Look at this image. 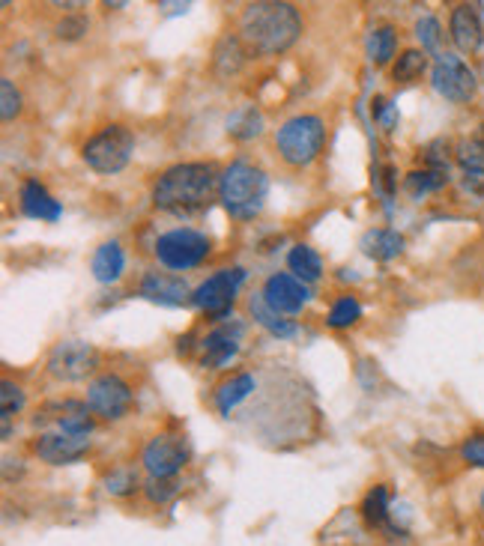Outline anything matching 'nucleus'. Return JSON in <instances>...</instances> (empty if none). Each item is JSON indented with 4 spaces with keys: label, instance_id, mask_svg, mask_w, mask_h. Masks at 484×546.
I'll return each mask as SVG.
<instances>
[{
    "label": "nucleus",
    "instance_id": "obj_1",
    "mask_svg": "<svg viewBox=\"0 0 484 546\" xmlns=\"http://www.w3.org/2000/svg\"><path fill=\"white\" fill-rule=\"evenodd\" d=\"M219 171L210 162H183L168 168L153 185V206L177 218L207 212L219 194Z\"/></svg>",
    "mask_w": 484,
    "mask_h": 546
},
{
    "label": "nucleus",
    "instance_id": "obj_2",
    "mask_svg": "<svg viewBox=\"0 0 484 546\" xmlns=\"http://www.w3.org/2000/svg\"><path fill=\"white\" fill-rule=\"evenodd\" d=\"M302 36V15L284 0L248 3L240 15V39L254 54H284Z\"/></svg>",
    "mask_w": 484,
    "mask_h": 546
},
{
    "label": "nucleus",
    "instance_id": "obj_3",
    "mask_svg": "<svg viewBox=\"0 0 484 546\" xmlns=\"http://www.w3.org/2000/svg\"><path fill=\"white\" fill-rule=\"evenodd\" d=\"M266 194H269V180L251 162L242 159L231 162L219 177V200L237 221H251L254 215H260Z\"/></svg>",
    "mask_w": 484,
    "mask_h": 546
},
{
    "label": "nucleus",
    "instance_id": "obj_4",
    "mask_svg": "<svg viewBox=\"0 0 484 546\" xmlns=\"http://www.w3.org/2000/svg\"><path fill=\"white\" fill-rule=\"evenodd\" d=\"M326 141V123L317 114H296L275 132V150L290 168H308Z\"/></svg>",
    "mask_w": 484,
    "mask_h": 546
},
{
    "label": "nucleus",
    "instance_id": "obj_5",
    "mask_svg": "<svg viewBox=\"0 0 484 546\" xmlns=\"http://www.w3.org/2000/svg\"><path fill=\"white\" fill-rule=\"evenodd\" d=\"M132 153H135V135H132V129H126L123 123H111V126L99 129L84 144L81 159H84V165L90 171L111 177V174H120L129 165Z\"/></svg>",
    "mask_w": 484,
    "mask_h": 546
},
{
    "label": "nucleus",
    "instance_id": "obj_6",
    "mask_svg": "<svg viewBox=\"0 0 484 546\" xmlns=\"http://www.w3.org/2000/svg\"><path fill=\"white\" fill-rule=\"evenodd\" d=\"M153 254L156 260L171 269V272H186V269H195L207 260L210 254V239L201 233V230H192V227H174L168 233H162L153 245Z\"/></svg>",
    "mask_w": 484,
    "mask_h": 546
},
{
    "label": "nucleus",
    "instance_id": "obj_7",
    "mask_svg": "<svg viewBox=\"0 0 484 546\" xmlns=\"http://www.w3.org/2000/svg\"><path fill=\"white\" fill-rule=\"evenodd\" d=\"M431 84L434 90L455 105H464L476 96V72L458 57V54H437L434 69H431Z\"/></svg>",
    "mask_w": 484,
    "mask_h": 546
},
{
    "label": "nucleus",
    "instance_id": "obj_8",
    "mask_svg": "<svg viewBox=\"0 0 484 546\" xmlns=\"http://www.w3.org/2000/svg\"><path fill=\"white\" fill-rule=\"evenodd\" d=\"M245 281V272L240 266L237 269H222L216 275H210L192 296V305L201 308L207 317L213 320H225L231 311H234V302H237V290Z\"/></svg>",
    "mask_w": 484,
    "mask_h": 546
},
{
    "label": "nucleus",
    "instance_id": "obj_9",
    "mask_svg": "<svg viewBox=\"0 0 484 546\" xmlns=\"http://www.w3.org/2000/svg\"><path fill=\"white\" fill-rule=\"evenodd\" d=\"M99 367V350L87 341H60L48 356V373L60 382H81Z\"/></svg>",
    "mask_w": 484,
    "mask_h": 546
},
{
    "label": "nucleus",
    "instance_id": "obj_10",
    "mask_svg": "<svg viewBox=\"0 0 484 546\" xmlns=\"http://www.w3.org/2000/svg\"><path fill=\"white\" fill-rule=\"evenodd\" d=\"M33 424L36 427H51L45 433L90 436L93 427H96V418H93L90 403H81V400H54V403L42 406V412H36Z\"/></svg>",
    "mask_w": 484,
    "mask_h": 546
},
{
    "label": "nucleus",
    "instance_id": "obj_11",
    "mask_svg": "<svg viewBox=\"0 0 484 546\" xmlns=\"http://www.w3.org/2000/svg\"><path fill=\"white\" fill-rule=\"evenodd\" d=\"M87 403H90L93 415H99L105 421H120L132 409V388L117 373H105L90 382Z\"/></svg>",
    "mask_w": 484,
    "mask_h": 546
},
{
    "label": "nucleus",
    "instance_id": "obj_12",
    "mask_svg": "<svg viewBox=\"0 0 484 546\" xmlns=\"http://www.w3.org/2000/svg\"><path fill=\"white\" fill-rule=\"evenodd\" d=\"M141 460H144V469L150 472V478H174L189 463V445L183 436L159 433L147 442Z\"/></svg>",
    "mask_w": 484,
    "mask_h": 546
},
{
    "label": "nucleus",
    "instance_id": "obj_13",
    "mask_svg": "<svg viewBox=\"0 0 484 546\" xmlns=\"http://www.w3.org/2000/svg\"><path fill=\"white\" fill-rule=\"evenodd\" d=\"M260 296H263V302H266L275 314H281V317H293V314H299V311L308 305V299H311V287H308V284H302L299 278H293L290 272H275V275H269V278H266V284H263Z\"/></svg>",
    "mask_w": 484,
    "mask_h": 546
},
{
    "label": "nucleus",
    "instance_id": "obj_14",
    "mask_svg": "<svg viewBox=\"0 0 484 546\" xmlns=\"http://www.w3.org/2000/svg\"><path fill=\"white\" fill-rule=\"evenodd\" d=\"M138 293L147 302H156V305H165V308H180V305L192 302V296H195V290L186 284V278L171 275V272H147L141 278Z\"/></svg>",
    "mask_w": 484,
    "mask_h": 546
},
{
    "label": "nucleus",
    "instance_id": "obj_15",
    "mask_svg": "<svg viewBox=\"0 0 484 546\" xmlns=\"http://www.w3.org/2000/svg\"><path fill=\"white\" fill-rule=\"evenodd\" d=\"M33 451L42 463L51 466H69L75 460H81L90 451V439L87 436H72V433H42L33 442Z\"/></svg>",
    "mask_w": 484,
    "mask_h": 546
},
{
    "label": "nucleus",
    "instance_id": "obj_16",
    "mask_svg": "<svg viewBox=\"0 0 484 546\" xmlns=\"http://www.w3.org/2000/svg\"><path fill=\"white\" fill-rule=\"evenodd\" d=\"M449 30H452V42H455L464 54L479 51L484 36L482 6H476V3H458V6L452 9Z\"/></svg>",
    "mask_w": 484,
    "mask_h": 546
},
{
    "label": "nucleus",
    "instance_id": "obj_17",
    "mask_svg": "<svg viewBox=\"0 0 484 546\" xmlns=\"http://www.w3.org/2000/svg\"><path fill=\"white\" fill-rule=\"evenodd\" d=\"M240 338H242V326H219V329H213L207 338H204V344H201V350H204V356H201V364L204 367H225V364L231 362L237 353H240Z\"/></svg>",
    "mask_w": 484,
    "mask_h": 546
},
{
    "label": "nucleus",
    "instance_id": "obj_18",
    "mask_svg": "<svg viewBox=\"0 0 484 546\" xmlns=\"http://www.w3.org/2000/svg\"><path fill=\"white\" fill-rule=\"evenodd\" d=\"M18 206L33 221H57L63 215V206L48 194V188L39 180H27L18 191Z\"/></svg>",
    "mask_w": 484,
    "mask_h": 546
},
{
    "label": "nucleus",
    "instance_id": "obj_19",
    "mask_svg": "<svg viewBox=\"0 0 484 546\" xmlns=\"http://www.w3.org/2000/svg\"><path fill=\"white\" fill-rule=\"evenodd\" d=\"M123 269H126V254H123L120 242H114V239H111V242H102V245L96 248L93 260H90L93 278H96L99 284H114V281H120Z\"/></svg>",
    "mask_w": 484,
    "mask_h": 546
},
{
    "label": "nucleus",
    "instance_id": "obj_20",
    "mask_svg": "<svg viewBox=\"0 0 484 546\" xmlns=\"http://www.w3.org/2000/svg\"><path fill=\"white\" fill-rule=\"evenodd\" d=\"M248 60V45L242 42L240 36H222L216 42V51H213V69L219 78H234L240 75V69Z\"/></svg>",
    "mask_w": 484,
    "mask_h": 546
},
{
    "label": "nucleus",
    "instance_id": "obj_21",
    "mask_svg": "<svg viewBox=\"0 0 484 546\" xmlns=\"http://www.w3.org/2000/svg\"><path fill=\"white\" fill-rule=\"evenodd\" d=\"M359 248L371 257V260H395L401 251H404V236L398 230H389V227H377V230H368L359 242Z\"/></svg>",
    "mask_w": 484,
    "mask_h": 546
},
{
    "label": "nucleus",
    "instance_id": "obj_22",
    "mask_svg": "<svg viewBox=\"0 0 484 546\" xmlns=\"http://www.w3.org/2000/svg\"><path fill=\"white\" fill-rule=\"evenodd\" d=\"M248 311H251L254 323H257V326H263L272 338L287 341V338H293V335H296V323H293V320H287V317H281V314H275V311L263 302V296H260V293H254V296L248 299Z\"/></svg>",
    "mask_w": 484,
    "mask_h": 546
},
{
    "label": "nucleus",
    "instance_id": "obj_23",
    "mask_svg": "<svg viewBox=\"0 0 484 546\" xmlns=\"http://www.w3.org/2000/svg\"><path fill=\"white\" fill-rule=\"evenodd\" d=\"M287 269L293 278H299L302 284H314L320 275H323V260L320 254L311 248V245H293L290 254H287Z\"/></svg>",
    "mask_w": 484,
    "mask_h": 546
},
{
    "label": "nucleus",
    "instance_id": "obj_24",
    "mask_svg": "<svg viewBox=\"0 0 484 546\" xmlns=\"http://www.w3.org/2000/svg\"><path fill=\"white\" fill-rule=\"evenodd\" d=\"M257 388V379L251 373H237L234 379L222 382L219 391H216V406L222 415H231V409H237L242 400Z\"/></svg>",
    "mask_w": 484,
    "mask_h": 546
},
{
    "label": "nucleus",
    "instance_id": "obj_25",
    "mask_svg": "<svg viewBox=\"0 0 484 546\" xmlns=\"http://www.w3.org/2000/svg\"><path fill=\"white\" fill-rule=\"evenodd\" d=\"M365 48H368V57L377 63V66H386L392 57H395V48H398V33L395 27L383 24V27H374L365 39Z\"/></svg>",
    "mask_w": 484,
    "mask_h": 546
},
{
    "label": "nucleus",
    "instance_id": "obj_26",
    "mask_svg": "<svg viewBox=\"0 0 484 546\" xmlns=\"http://www.w3.org/2000/svg\"><path fill=\"white\" fill-rule=\"evenodd\" d=\"M425 69H428V54L419 51V48H407V51L398 57V63L392 66V78H395L398 84H413L416 78L425 75Z\"/></svg>",
    "mask_w": 484,
    "mask_h": 546
},
{
    "label": "nucleus",
    "instance_id": "obj_27",
    "mask_svg": "<svg viewBox=\"0 0 484 546\" xmlns=\"http://www.w3.org/2000/svg\"><path fill=\"white\" fill-rule=\"evenodd\" d=\"M362 517L368 526H386L389 523V490L380 484L365 493L362 499Z\"/></svg>",
    "mask_w": 484,
    "mask_h": 546
},
{
    "label": "nucleus",
    "instance_id": "obj_28",
    "mask_svg": "<svg viewBox=\"0 0 484 546\" xmlns=\"http://www.w3.org/2000/svg\"><path fill=\"white\" fill-rule=\"evenodd\" d=\"M228 132H231V138H237V141H251V138H257V135L263 132V117H260V111H257L254 105L237 111V114L228 120Z\"/></svg>",
    "mask_w": 484,
    "mask_h": 546
},
{
    "label": "nucleus",
    "instance_id": "obj_29",
    "mask_svg": "<svg viewBox=\"0 0 484 546\" xmlns=\"http://www.w3.org/2000/svg\"><path fill=\"white\" fill-rule=\"evenodd\" d=\"M458 165L467 171V177H484V141L467 138L458 144Z\"/></svg>",
    "mask_w": 484,
    "mask_h": 546
},
{
    "label": "nucleus",
    "instance_id": "obj_30",
    "mask_svg": "<svg viewBox=\"0 0 484 546\" xmlns=\"http://www.w3.org/2000/svg\"><path fill=\"white\" fill-rule=\"evenodd\" d=\"M443 185H449V171H413L410 177H407V191L419 200V197H425V194H431V191H440Z\"/></svg>",
    "mask_w": 484,
    "mask_h": 546
},
{
    "label": "nucleus",
    "instance_id": "obj_31",
    "mask_svg": "<svg viewBox=\"0 0 484 546\" xmlns=\"http://www.w3.org/2000/svg\"><path fill=\"white\" fill-rule=\"evenodd\" d=\"M359 317H362V305H359L353 296H341V299L332 305L326 323H329L332 329H350L353 323H359Z\"/></svg>",
    "mask_w": 484,
    "mask_h": 546
},
{
    "label": "nucleus",
    "instance_id": "obj_32",
    "mask_svg": "<svg viewBox=\"0 0 484 546\" xmlns=\"http://www.w3.org/2000/svg\"><path fill=\"white\" fill-rule=\"evenodd\" d=\"M416 36L422 42V51H437L440 42H443V27H440V21L434 15H425L416 24Z\"/></svg>",
    "mask_w": 484,
    "mask_h": 546
},
{
    "label": "nucleus",
    "instance_id": "obj_33",
    "mask_svg": "<svg viewBox=\"0 0 484 546\" xmlns=\"http://www.w3.org/2000/svg\"><path fill=\"white\" fill-rule=\"evenodd\" d=\"M21 406H24V391L15 382L3 379L0 382V418H9L12 421V415L21 412Z\"/></svg>",
    "mask_w": 484,
    "mask_h": 546
},
{
    "label": "nucleus",
    "instance_id": "obj_34",
    "mask_svg": "<svg viewBox=\"0 0 484 546\" xmlns=\"http://www.w3.org/2000/svg\"><path fill=\"white\" fill-rule=\"evenodd\" d=\"M138 487V472L135 469H117L105 478V490L111 496H132Z\"/></svg>",
    "mask_w": 484,
    "mask_h": 546
},
{
    "label": "nucleus",
    "instance_id": "obj_35",
    "mask_svg": "<svg viewBox=\"0 0 484 546\" xmlns=\"http://www.w3.org/2000/svg\"><path fill=\"white\" fill-rule=\"evenodd\" d=\"M18 114H21V93L9 78H0V117L15 120Z\"/></svg>",
    "mask_w": 484,
    "mask_h": 546
},
{
    "label": "nucleus",
    "instance_id": "obj_36",
    "mask_svg": "<svg viewBox=\"0 0 484 546\" xmlns=\"http://www.w3.org/2000/svg\"><path fill=\"white\" fill-rule=\"evenodd\" d=\"M177 481L174 478H150L147 481V487H144V493H147V499L153 502V505H165L168 499H174L177 496Z\"/></svg>",
    "mask_w": 484,
    "mask_h": 546
},
{
    "label": "nucleus",
    "instance_id": "obj_37",
    "mask_svg": "<svg viewBox=\"0 0 484 546\" xmlns=\"http://www.w3.org/2000/svg\"><path fill=\"white\" fill-rule=\"evenodd\" d=\"M57 39H66V42H75L87 33V18L84 15H66L57 27H54Z\"/></svg>",
    "mask_w": 484,
    "mask_h": 546
},
{
    "label": "nucleus",
    "instance_id": "obj_38",
    "mask_svg": "<svg viewBox=\"0 0 484 546\" xmlns=\"http://www.w3.org/2000/svg\"><path fill=\"white\" fill-rule=\"evenodd\" d=\"M425 162L431 171H449V141L437 138L434 144L425 147Z\"/></svg>",
    "mask_w": 484,
    "mask_h": 546
},
{
    "label": "nucleus",
    "instance_id": "obj_39",
    "mask_svg": "<svg viewBox=\"0 0 484 546\" xmlns=\"http://www.w3.org/2000/svg\"><path fill=\"white\" fill-rule=\"evenodd\" d=\"M461 454H464V460H467V463H473V466L484 469V433H479V436H470V439L464 442Z\"/></svg>",
    "mask_w": 484,
    "mask_h": 546
},
{
    "label": "nucleus",
    "instance_id": "obj_40",
    "mask_svg": "<svg viewBox=\"0 0 484 546\" xmlns=\"http://www.w3.org/2000/svg\"><path fill=\"white\" fill-rule=\"evenodd\" d=\"M374 114H377V120L386 126V129H392L395 123H398V108L395 105H389V102H377V108H374Z\"/></svg>",
    "mask_w": 484,
    "mask_h": 546
},
{
    "label": "nucleus",
    "instance_id": "obj_41",
    "mask_svg": "<svg viewBox=\"0 0 484 546\" xmlns=\"http://www.w3.org/2000/svg\"><path fill=\"white\" fill-rule=\"evenodd\" d=\"M479 138H482V141H484V123H482V129H479Z\"/></svg>",
    "mask_w": 484,
    "mask_h": 546
},
{
    "label": "nucleus",
    "instance_id": "obj_42",
    "mask_svg": "<svg viewBox=\"0 0 484 546\" xmlns=\"http://www.w3.org/2000/svg\"><path fill=\"white\" fill-rule=\"evenodd\" d=\"M482 511H484V493H482Z\"/></svg>",
    "mask_w": 484,
    "mask_h": 546
}]
</instances>
